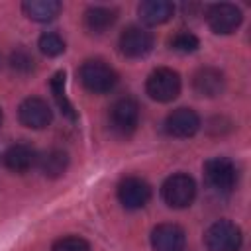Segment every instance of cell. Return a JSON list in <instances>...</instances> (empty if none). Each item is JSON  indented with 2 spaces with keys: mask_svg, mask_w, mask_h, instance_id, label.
Listing matches in <instances>:
<instances>
[{
  "mask_svg": "<svg viewBox=\"0 0 251 251\" xmlns=\"http://www.w3.org/2000/svg\"><path fill=\"white\" fill-rule=\"evenodd\" d=\"M10 65H12V69L18 71V73H29V71H33L35 61H33V57H31L25 49H16V51L10 55Z\"/></svg>",
  "mask_w": 251,
  "mask_h": 251,
  "instance_id": "603a6c76",
  "label": "cell"
},
{
  "mask_svg": "<svg viewBox=\"0 0 251 251\" xmlns=\"http://www.w3.org/2000/svg\"><path fill=\"white\" fill-rule=\"evenodd\" d=\"M206 22L214 33L227 35V33H233L241 25L243 14L235 4H227V2L212 4L206 10Z\"/></svg>",
  "mask_w": 251,
  "mask_h": 251,
  "instance_id": "52a82bcc",
  "label": "cell"
},
{
  "mask_svg": "<svg viewBox=\"0 0 251 251\" xmlns=\"http://www.w3.org/2000/svg\"><path fill=\"white\" fill-rule=\"evenodd\" d=\"M137 14L145 25H161L175 14V6L169 0H145L137 6Z\"/></svg>",
  "mask_w": 251,
  "mask_h": 251,
  "instance_id": "9a60e30c",
  "label": "cell"
},
{
  "mask_svg": "<svg viewBox=\"0 0 251 251\" xmlns=\"http://www.w3.org/2000/svg\"><path fill=\"white\" fill-rule=\"evenodd\" d=\"M37 161V153L27 143H14L4 153V165L6 169L14 173H25L29 171Z\"/></svg>",
  "mask_w": 251,
  "mask_h": 251,
  "instance_id": "5bb4252c",
  "label": "cell"
},
{
  "mask_svg": "<svg viewBox=\"0 0 251 251\" xmlns=\"http://www.w3.org/2000/svg\"><path fill=\"white\" fill-rule=\"evenodd\" d=\"M51 251H90V245L78 235H67L53 243Z\"/></svg>",
  "mask_w": 251,
  "mask_h": 251,
  "instance_id": "7402d4cb",
  "label": "cell"
},
{
  "mask_svg": "<svg viewBox=\"0 0 251 251\" xmlns=\"http://www.w3.org/2000/svg\"><path fill=\"white\" fill-rule=\"evenodd\" d=\"M224 86H226L224 73L214 67H200L192 76V88L198 96L214 98L224 92Z\"/></svg>",
  "mask_w": 251,
  "mask_h": 251,
  "instance_id": "4fadbf2b",
  "label": "cell"
},
{
  "mask_svg": "<svg viewBox=\"0 0 251 251\" xmlns=\"http://www.w3.org/2000/svg\"><path fill=\"white\" fill-rule=\"evenodd\" d=\"M37 47H39V51H41L43 55H47V57H57V55H61V53L65 51V41H63V37H61L59 33H55V31H45V33L39 37Z\"/></svg>",
  "mask_w": 251,
  "mask_h": 251,
  "instance_id": "44dd1931",
  "label": "cell"
},
{
  "mask_svg": "<svg viewBox=\"0 0 251 251\" xmlns=\"http://www.w3.org/2000/svg\"><path fill=\"white\" fill-rule=\"evenodd\" d=\"M200 129V116L192 108H176L165 120V131L173 137H192Z\"/></svg>",
  "mask_w": 251,
  "mask_h": 251,
  "instance_id": "8fae6325",
  "label": "cell"
},
{
  "mask_svg": "<svg viewBox=\"0 0 251 251\" xmlns=\"http://www.w3.org/2000/svg\"><path fill=\"white\" fill-rule=\"evenodd\" d=\"M139 124V104L131 96L118 98L110 108V126L120 135H129Z\"/></svg>",
  "mask_w": 251,
  "mask_h": 251,
  "instance_id": "8992f818",
  "label": "cell"
},
{
  "mask_svg": "<svg viewBox=\"0 0 251 251\" xmlns=\"http://www.w3.org/2000/svg\"><path fill=\"white\" fill-rule=\"evenodd\" d=\"M186 233L176 224H159L151 231V247L155 251H184Z\"/></svg>",
  "mask_w": 251,
  "mask_h": 251,
  "instance_id": "7c38bea8",
  "label": "cell"
},
{
  "mask_svg": "<svg viewBox=\"0 0 251 251\" xmlns=\"http://www.w3.org/2000/svg\"><path fill=\"white\" fill-rule=\"evenodd\" d=\"M153 43H155V39H153L151 31H147V29H143L139 25L126 27L122 31V35H120V41H118L120 51L126 57H129V59H141V57H145L153 49Z\"/></svg>",
  "mask_w": 251,
  "mask_h": 251,
  "instance_id": "ba28073f",
  "label": "cell"
},
{
  "mask_svg": "<svg viewBox=\"0 0 251 251\" xmlns=\"http://www.w3.org/2000/svg\"><path fill=\"white\" fill-rule=\"evenodd\" d=\"M118 20V12L108 6H90L84 12V25L90 33H104Z\"/></svg>",
  "mask_w": 251,
  "mask_h": 251,
  "instance_id": "2e32d148",
  "label": "cell"
},
{
  "mask_svg": "<svg viewBox=\"0 0 251 251\" xmlns=\"http://www.w3.org/2000/svg\"><path fill=\"white\" fill-rule=\"evenodd\" d=\"M204 243L208 251H239L243 235L239 226L229 220H218L204 231Z\"/></svg>",
  "mask_w": 251,
  "mask_h": 251,
  "instance_id": "3957f363",
  "label": "cell"
},
{
  "mask_svg": "<svg viewBox=\"0 0 251 251\" xmlns=\"http://www.w3.org/2000/svg\"><path fill=\"white\" fill-rule=\"evenodd\" d=\"M169 45L173 51H178V53H194L198 47H200V39L192 33V31H176L171 39H169Z\"/></svg>",
  "mask_w": 251,
  "mask_h": 251,
  "instance_id": "ffe728a7",
  "label": "cell"
},
{
  "mask_svg": "<svg viewBox=\"0 0 251 251\" xmlns=\"http://www.w3.org/2000/svg\"><path fill=\"white\" fill-rule=\"evenodd\" d=\"M206 182L216 192H231L237 184V169L227 157H212L204 163Z\"/></svg>",
  "mask_w": 251,
  "mask_h": 251,
  "instance_id": "5b68a950",
  "label": "cell"
},
{
  "mask_svg": "<svg viewBox=\"0 0 251 251\" xmlns=\"http://www.w3.org/2000/svg\"><path fill=\"white\" fill-rule=\"evenodd\" d=\"M67 165H69V155L63 149H49L39 157V169L49 178L61 176L67 171Z\"/></svg>",
  "mask_w": 251,
  "mask_h": 251,
  "instance_id": "ac0fdd59",
  "label": "cell"
},
{
  "mask_svg": "<svg viewBox=\"0 0 251 251\" xmlns=\"http://www.w3.org/2000/svg\"><path fill=\"white\" fill-rule=\"evenodd\" d=\"M78 78H80V84L92 94H106L114 90V86L118 84L116 71L100 59L84 61L82 67L78 69Z\"/></svg>",
  "mask_w": 251,
  "mask_h": 251,
  "instance_id": "6da1fadb",
  "label": "cell"
},
{
  "mask_svg": "<svg viewBox=\"0 0 251 251\" xmlns=\"http://www.w3.org/2000/svg\"><path fill=\"white\" fill-rule=\"evenodd\" d=\"M22 12L29 20L45 24V22H51L59 16L61 2H57V0H25L22 4Z\"/></svg>",
  "mask_w": 251,
  "mask_h": 251,
  "instance_id": "e0dca14e",
  "label": "cell"
},
{
  "mask_svg": "<svg viewBox=\"0 0 251 251\" xmlns=\"http://www.w3.org/2000/svg\"><path fill=\"white\" fill-rule=\"evenodd\" d=\"M65 71H57L53 76H51V80H49V86H51V92H53V98H55V102H57V106H59V110L71 120V122H76V110H75V106H73V102L67 98V92H65Z\"/></svg>",
  "mask_w": 251,
  "mask_h": 251,
  "instance_id": "d6986e66",
  "label": "cell"
},
{
  "mask_svg": "<svg viewBox=\"0 0 251 251\" xmlns=\"http://www.w3.org/2000/svg\"><path fill=\"white\" fill-rule=\"evenodd\" d=\"M145 90L157 102H171L180 94V76L169 67H159L147 76Z\"/></svg>",
  "mask_w": 251,
  "mask_h": 251,
  "instance_id": "277c9868",
  "label": "cell"
},
{
  "mask_svg": "<svg viewBox=\"0 0 251 251\" xmlns=\"http://www.w3.org/2000/svg\"><path fill=\"white\" fill-rule=\"evenodd\" d=\"M18 118L22 122V126L31 127V129H43L51 124L53 120V112L49 108V104L43 98L37 96H29L25 98L20 108H18Z\"/></svg>",
  "mask_w": 251,
  "mask_h": 251,
  "instance_id": "9c48e42d",
  "label": "cell"
},
{
  "mask_svg": "<svg viewBox=\"0 0 251 251\" xmlns=\"http://www.w3.org/2000/svg\"><path fill=\"white\" fill-rule=\"evenodd\" d=\"M151 198V186L139 176H126L118 184V200L127 210L143 208Z\"/></svg>",
  "mask_w": 251,
  "mask_h": 251,
  "instance_id": "30bf717a",
  "label": "cell"
},
{
  "mask_svg": "<svg viewBox=\"0 0 251 251\" xmlns=\"http://www.w3.org/2000/svg\"><path fill=\"white\" fill-rule=\"evenodd\" d=\"M161 196H163L165 204L171 208H176V210L186 208L196 198V182L186 173L171 175L161 186Z\"/></svg>",
  "mask_w": 251,
  "mask_h": 251,
  "instance_id": "7a4b0ae2",
  "label": "cell"
},
{
  "mask_svg": "<svg viewBox=\"0 0 251 251\" xmlns=\"http://www.w3.org/2000/svg\"><path fill=\"white\" fill-rule=\"evenodd\" d=\"M0 124H2V110H0Z\"/></svg>",
  "mask_w": 251,
  "mask_h": 251,
  "instance_id": "cb8c5ba5",
  "label": "cell"
}]
</instances>
